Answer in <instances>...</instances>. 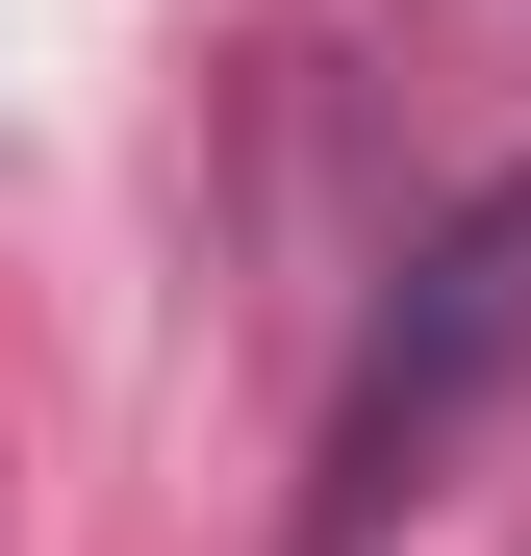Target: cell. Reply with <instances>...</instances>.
<instances>
[{
    "label": "cell",
    "mask_w": 531,
    "mask_h": 556,
    "mask_svg": "<svg viewBox=\"0 0 531 556\" xmlns=\"http://www.w3.org/2000/svg\"><path fill=\"white\" fill-rule=\"evenodd\" d=\"M506 380H531V152L380 278V329H354V380H329V455H304V556H380Z\"/></svg>",
    "instance_id": "cell-1"
}]
</instances>
